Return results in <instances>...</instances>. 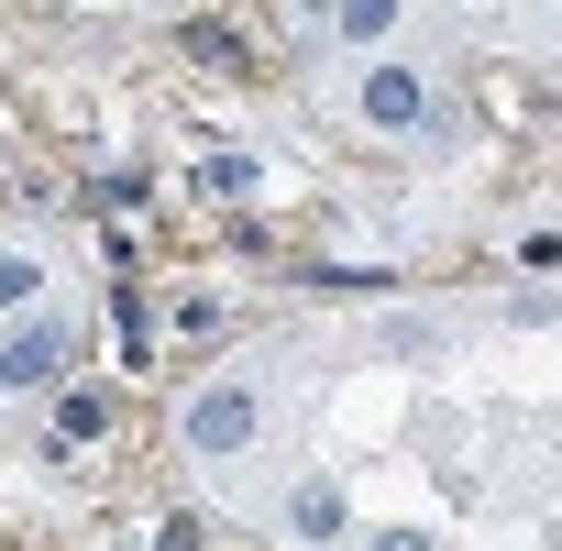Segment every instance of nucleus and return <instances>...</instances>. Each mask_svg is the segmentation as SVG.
Instances as JSON below:
<instances>
[{
	"instance_id": "obj_7",
	"label": "nucleus",
	"mask_w": 562,
	"mask_h": 551,
	"mask_svg": "<svg viewBox=\"0 0 562 551\" xmlns=\"http://www.w3.org/2000/svg\"><path fill=\"white\" fill-rule=\"evenodd\" d=\"M199 188H210V199H254V188H265V166H254V155H210V166H199Z\"/></svg>"
},
{
	"instance_id": "obj_1",
	"label": "nucleus",
	"mask_w": 562,
	"mask_h": 551,
	"mask_svg": "<svg viewBox=\"0 0 562 551\" xmlns=\"http://www.w3.org/2000/svg\"><path fill=\"white\" fill-rule=\"evenodd\" d=\"M254 430H265V397H254L243 375L199 386V397H188V419H177V441H188L199 463H232V452H254Z\"/></svg>"
},
{
	"instance_id": "obj_5",
	"label": "nucleus",
	"mask_w": 562,
	"mask_h": 551,
	"mask_svg": "<svg viewBox=\"0 0 562 551\" xmlns=\"http://www.w3.org/2000/svg\"><path fill=\"white\" fill-rule=\"evenodd\" d=\"M288 529H299V540H353V529H342V485H299V496H288Z\"/></svg>"
},
{
	"instance_id": "obj_8",
	"label": "nucleus",
	"mask_w": 562,
	"mask_h": 551,
	"mask_svg": "<svg viewBox=\"0 0 562 551\" xmlns=\"http://www.w3.org/2000/svg\"><path fill=\"white\" fill-rule=\"evenodd\" d=\"M34 299V254H0V310H23Z\"/></svg>"
},
{
	"instance_id": "obj_6",
	"label": "nucleus",
	"mask_w": 562,
	"mask_h": 551,
	"mask_svg": "<svg viewBox=\"0 0 562 551\" xmlns=\"http://www.w3.org/2000/svg\"><path fill=\"white\" fill-rule=\"evenodd\" d=\"M331 34H342V45H386V34H397V12H386V0H342Z\"/></svg>"
},
{
	"instance_id": "obj_9",
	"label": "nucleus",
	"mask_w": 562,
	"mask_h": 551,
	"mask_svg": "<svg viewBox=\"0 0 562 551\" xmlns=\"http://www.w3.org/2000/svg\"><path fill=\"white\" fill-rule=\"evenodd\" d=\"M155 551H199V518H188V507H177V518H166V529H155Z\"/></svg>"
},
{
	"instance_id": "obj_10",
	"label": "nucleus",
	"mask_w": 562,
	"mask_h": 551,
	"mask_svg": "<svg viewBox=\"0 0 562 551\" xmlns=\"http://www.w3.org/2000/svg\"><path fill=\"white\" fill-rule=\"evenodd\" d=\"M364 551H430V529H375Z\"/></svg>"
},
{
	"instance_id": "obj_4",
	"label": "nucleus",
	"mask_w": 562,
	"mask_h": 551,
	"mask_svg": "<svg viewBox=\"0 0 562 551\" xmlns=\"http://www.w3.org/2000/svg\"><path fill=\"white\" fill-rule=\"evenodd\" d=\"M100 430H111V397H100V386H67V397H56V452H78V441H100Z\"/></svg>"
},
{
	"instance_id": "obj_2",
	"label": "nucleus",
	"mask_w": 562,
	"mask_h": 551,
	"mask_svg": "<svg viewBox=\"0 0 562 551\" xmlns=\"http://www.w3.org/2000/svg\"><path fill=\"white\" fill-rule=\"evenodd\" d=\"M353 111H364L375 133H419V122H430V78H419V67H375V78L353 89Z\"/></svg>"
},
{
	"instance_id": "obj_3",
	"label": "nucleus",
	"mask_w": 562,
	"mask_h": 551,
	"mask_svg": "<svg viewBox=\"0 0 562 551\" xmlns=\"http://www.w3.org/2000/svg\"><path fill=\"white\" fill-rule=\"evenodd\" d=\"M78 364V342L56 331V321H34V331H12V342H0V386H56Z\"/></svg>"
}]
</instances>
